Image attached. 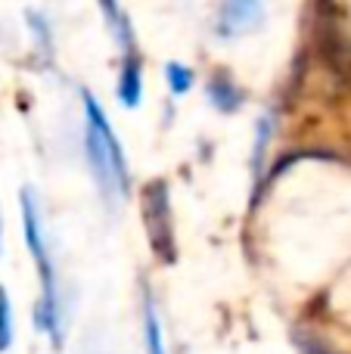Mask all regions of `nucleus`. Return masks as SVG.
Wrapping results in <instances>:
<instances>
[{"instance_id": "nucleus-3", "label": "nucleus", "mask_w": 351, "mask_h": 354, "mask_svg": "<svg viewBox=\"0 0 351 354\" xmlns=\"http://www.w3.org/2000/svg\"><path fill=\"white\" fill-rule=\"evenodd\" d=\"M265 22V3L261 0H221L215 16L218 37H240Z\"/></svg>"}, {"instance_id": "nucleus-12", "label": "nucleus", "mask_w": 351, "mask_h": 354, "mask_svg": "<svg viewBox=\"0 0 351 354\" xmlns=\"http://www.w3.org/2000/svg\"><path fill=\"white\" fill-rule=\"evenodd\" d=\"M12 345V311H10V299H6L3 286H0V354Z\"/></svg>"}, {"instance_id": "nucleus-7", "label": "nucleus", "mask_w": 351, "mask_h": 354, "mask_svg": "<svg viewBox=\"0 0 351 354\" xmlns=\"http://www.w3.org/2000/svg\"><path fill=\"white\" fill-rule=\"evenodd\" d=\"M205 93H209V103L215 106L218 112H236L243 106V91L234 84V78H227V75L209 78Z\"/></svg>"}, {"instance_id": "nucleus-6", "label": "nucleus", "mask_w": 351, "mask_h": 354, "mask_svg": "<svg viewBox=\"0 0 351 354\" xmlns=\"http://www.w3.org/2000/svg\"><path fill=\"white\" fill-rule=\"evenodd\" d=\"M97 3H99V12H103V22L109 25L112 37L122 44L124 53H134V31H131V22L124 16L122 3L118 0H97Z\"/></svg>"}, {"instance_id": "nucleus-5", "label": "nucleus", "mask_w": 351, "mask_h": 354, "mask_svg": "<svg viewBox=\"0 0 351 354\" xmlns=\"http://www.w3.org/2000/svg\"><path fill=\"white\" fill-rule=\"evenodd\" d=\"M143 97V78H140V59L134 53H124V66L118 75V103L124 109H137Z\"/></svg>"}, {"instance_id": "nucleus-9", "label": "nucleus", "mask_w": 351, "mask_h": 354, "mask_svg": "<svg viewBox=\"0 0 351 354\" xmlns=\"http://www.w3.org/2000/svg\"><path fill=\"white\" fill-rule=\"evenodd\" d=\"M143 339H146V354H165L159 317H155V308H153L149 299H146V308H143Z\"/></svg>"}, {"instance_id": "nucleus-8", "label": "nucleus", "mask_w": 351, "mask_h": 354, "mask_svg": "<svg viewBox=\"0 0 351 354\" xmlns=\"http://www.w3.org/2000/svg\"><path fill=\"white\" fill-rule=\"evenodd\" d=\"M25 22H28L31 35H35L37 50H41L44 56H50V53H53V31H50L47 16H44L41 10H25Z\"/></svg>"}, {"instance_id": "nucleus-1", "label": "nucleus", "mask_w": 351, "mask_h": 354, "mask_svg": "<svg viewBox=\"0 0 351 354\" xmlns=\"http://www.w3.org/2000/svg\"><path fill=\"white\" fill-rule=\"evenodd\" d=\"M84 100V149L87 162H91L93 180H97L103 199L112 202V196L128 193V162H124V149L118 143L115 131H112L106 112L91 93H81Z\"/></svg>"}, {"instance_id": "nucleus-2", "label": "nucleus", "mask_w": 351, "mask_h": 354, "mask_svg": "<svg viewBox=\"0 0 351 354\" xmlns=\"http://www.w3.org/2000/svg\"><path fill=\"white\" fill-rule=\"evenodd\" d=\"M22 202V227H25V243H28L35 264L41 270V305H37V326L41 333H47L56 345L62 339V320H59V299H56V274L50 264V252H47V239H44V227H41V214H37V202L31 189L19 193Z\"/></svg>"}, {"instance_id": "nucleus-11", "label": "nucleus", "mask_w": 351, "mask_h": 354, "mask_svg": "<svg viewBox=\"0 0 351 354\" xmlns=\"http://www.w3.org/2000/svg\"><path fill=\"white\" fill-rule=\"evenodd\" d=\"M271 118H258V134H255V153H252V168L255 174H261V165H265V149H267V140H271Z\"/></svg>"}, {"instance_id": "nucleus-10", "label": "nucleus", "mask_w": 351, "mask_h": 354, "mask_svg": "<svg viewBox=\"0 0 351 354\" xmlns=\"http://www.w3.org/2000/svg\"><path fill=\"white\" fill-rule=\"evenodd\" d=\"M165 81H168V91H171L174 97H184V93H190V87H193V72L184 66V62H168Z\"/></svg>"}, {"instance_id": "nucleus-4", "label": "nucleus", "mask_w": 351, "mask_h": 354, "mask_svg": "<svg viewBox=\"0 0 351 354\" xmlns=\"http://www.w3.org/2000/svg\"><path fill=\"white\" fill-rule=\"evenodd\" d=\"M146 227L149 243L165 261H174V243H171V218H168V193L162 183L146 189Z\"/></svg>"}]
</instances>
